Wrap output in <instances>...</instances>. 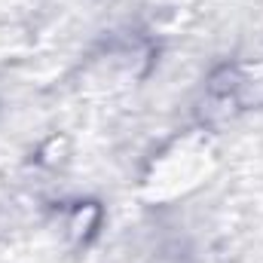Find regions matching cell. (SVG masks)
<instances>
[{
  "mask_svg": "<svg viewBox=\"0 0 263 263\" xmlns=\"http://www.w3.org/2000/svg\"><path fill=\"white\" fill-rule=\"evenodd\" d=\"M101 220H104V211H101L98 202H77L70 208V214H67L65 230H67V236H70V242L86 245L101 230Z\"/></svg>",
  "mask_w": 263,
  "mask_h": 263,
  "instance_id": "obj_1",
  "label": "cell"
}]
</instances>
